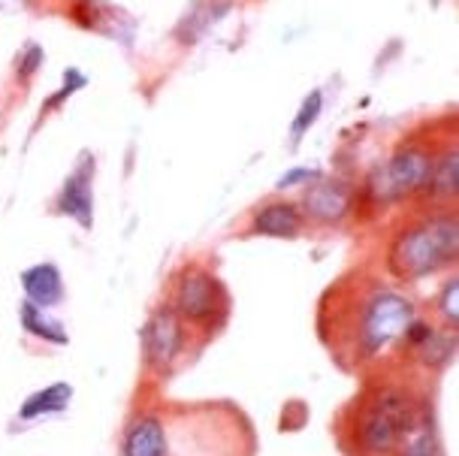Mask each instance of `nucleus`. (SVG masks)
<instances>
[{
  "label": "nucleus",
  "instance_id": "obj_1",
  "mask_svg": "<svg viewBox=\"0 0 459 456\" xmlns=\"http://www.w3.org/2000/svg\"><path fill=\"white\" fill-rule=\"evenodd\" d=\"M324 308H330V336L326 345L351 354L354 363L375 360L381 351H387L408 323L414 321V305L402 293L390 288H363L354 297H344L342 303L326 299Z\"/></svg>",
  "mask_w": 459,
  "mask_h": 456
},
{
  "label": "nucleus",
  "instance_id": "obj_2",
  "mask_svg": "<svg viewBox=\"0 0 459 456\" xmlns=\"http://www.w3.org/2000/svg\"><path fill=\"white\" fill-rule=\"evenodd\" d=\"M456 251H459L456 211L441 209L399 227L387 251V266L393 279L420 281L426 275L454 266Z\"/></svg>",
  "mask_w": 459,
  "mask_h": 456
},
{
  "label": "nucleus",
  "instance_id": "obj_3",
  "mask_svg": "<svg viewBox=\"0 0 459 456\" xmlns=\"http://www.w3.org/2000/svg\"><path fill=\"white\" fill-rule=\"evenodd\" d=\"M420 405L402 387H378L359 405L354 417V444L366 456H393L414 420L420 417Z\"/></svg>",
  "mask_w": 459,
  "mask_h": 456
},
{
  "label": "nucleus",
  "instance_id": "obj_4",
  "mask_svg": "<svg viewBox=\"0 0 459 456\" xmlns=\"http://www.w3.org/2000/svg\"><path fill=\"white\" fill-rule=\"evenodd\" d=\"M172 312L185 323V330H212L227 321L230 293L215 272L200 263H191L178 272L172 284Z\"/></svg>",
  "mask_w": 459,
  "mask_h": 456
},
{
  "label": "nucleus",
  "instance_id": "obj_5",
  "mask_svg": "<svg viewBox=\"0 0 459 456\" xmlns=\"http://www.w3.org/2000/svg\"><path fill=\"white\" fill-rule=\"evenodd\" d=\"M432 160H436V151L426 142H402L396 151L390 154L387 167L381 173H375L372 178V191L378 202H396L405 197H414V194L426 191L429 185V173H432Z\"/></svg>",
  "mask_w": 459,
  "mask_h": 456
},
{
  "label": "nucleus",
  "instance_id": "obj_6",
  "mask_svg": "<svg viewBox=\"0 0 459 456\" xmlns=\"http://www.w3.org/2000/svg\"><path fill=\"white\" fill-rule=\"evenodd\" d=\"M94 178H97V158L91 151H82L79 160L64 176L52 200V215L70 218L82 230H94Z\"/></svg>",
  "mask_w": 459,
  "mask_h": 456
},
{
  "label": "nucleus",
  "instance_id": "obj_7",
  "mask_svg": "<svg viewBox=\"0 0 459 456\" xmlns=\"http://www.w3.org/2000/svg\"><path fill=\"white\" fill-rule=\"evenodd\" d=\"M185 339H187V330H185V323L178 321V314L172 312V305L169 303L160 305L143 330V357H145V363H149V369L158 374H167L172 366H176L178 357H182Z\"/></svg>",
  "mask_w": 459,
  "mask_h": 456
},
{
  "label": "nucleus",
  "instance_id": "obj_8",
  "mask_svg": "<svg viewBox=\"0 0 459 456\" xmlns=\"http://www.w3.org/2000/svg\"><path fill=\"white\" fill-rule=\"evenodd\" d=\"M351 209H354V194L342 178L321 176L302 191L299 211L302 218H311L315 224H339L351 215Z\"/></svg>",
  "mask_w": 459,
  "mask_h": 456
},
{
  "label": "nucleus",
  "instance_id": "obj_9",
  "mask_svg": "<svg viewBox=\"0 0 459 456\" xmlns=\"http://www.w3.org/2000/svg\"><path fill=\"white\" fill-rule=\"evenodd\" d=\"M251 230L257 236H273V239H293L302 230L299 202L290 200H269L251 218Z\"/></svg>",
  "mask_w": 459,
  "mask_h": 456
},
{
  "label": "nucleus",
  "instance_id": "obj_10",
  "mask_svg": "<svg viewBox=\"0 0 459 456\" xmlns=\"http://www.w3.org/2000/svg\"><path fill=\"white\" fill-rule=\"evenodd\" d=\"M121 456H169L167 426L158 414H143L127 426Z\"/></svg>",
  "mask_w": 459,
  "mask_h": 456
},
{
  "label": "nucleus",
  "instance_id": "obj_11",
  "mask_svg": "<svg viewBox=\"0 0 459 456\" xmlns=\"http://www.w3.org/2000/svg\"><path fill=\"white\" fill-rule=\"evenodd\" d=\"M24 303L37 308H55L64 303V279L55 263H34L22 272Z\"/></svg>",
  "mask_w": 459,
  "mask_h": 456
},
{
  "label": "nucleus",
  "instance_id": "obj_12",
  "mask_svg": "<svg viewBox=\"0 0 459 456\" xmlns=\"http://www.w3.org/2000/svg\"><path fill=\"white\" fill-rule=\"evenodd\" d=\"M67 19L76 22L82 30L115 37L118 34V22L125 19V15H121V10H115V6L106 4V0H70Z\"/></svg>",
  "mask_w": 459,
  "mask_h": 456
},
{
  "label": "nucleus",
  "instance_id": "obj_13",
  "mask_svg": "<svg viewBox=\"0 0 459 456\" xmlns=\"http://www.w3.org/2000/svg\"><path fill=\"white\" fill-rule=\"evenodd\" d=\"M456 178H459V154L456 145H447L436 154L432 160V173H429V185H426V194L438 200H454L456 197Z\"/></svg>",
  "mask_w": 459,
  "mask_h": 456
},
{
  "label": "nucleus",
  "instance_id": "obj_14",
  "mask_svg": "<svg viewBox=\"0 0 459 456\" xmlns=\"http://www.w3.org/2000/svg\"><path fill=\"white\" fill-rule=\"evenodd\" d=\"M70 399H73L70 384H52V387L39 390V393H30L24 399L22 409H19V417L39 420V417H48V414H61L70 405Z\"/></svg>",
  "mask_w": 459,
  "mask_h": 456
},
{
  "label": "nucleus",
  "instance_id": "obj_15",
  "mask_svg": "<svg viewBox=\"0 0 459 456\" xmlns=\"http://www.w3.org/2000/svg\"><path fill=\"white\" fill-rule=\"evenodd\" d=\"M19 321L28 336H37L39 341H48V345H67V330H64L61 321H55V317L48 314V308L22 303Z\"/></svg>",
  "mask_w": 459,
  "mask_h": 456
},
{
  "label": "nucleus",
  "instance_id": "obj_16",
  "mask_svg": "<svg viewBox=\"0 0 459 456\" xmlns=\"http://www.w3.org/2000/svg\"><path fill=\"white\" fill-rule=\"evenodd\" d=\"M393 456H445L436 426H432V420H426V411H420V417L414 420V426L405 433Z\"/></svg>",
  "mask_w": 459,
  "mask_h": 456
},
{
  "label": "nucleus",
  "instance_id": "obj_17",
  "mask_svg": "<svg viewBox=\"0 0 459 456\" xmlns=\"http://www.w3.org/2000/svg\"><path fill=\"white\" fill-rule=\"evenodd\" d=\"M321 112H324V91L321 88H311V91L302 97L297 116H293V121H290V142L293 145H297L302 136L315 127V121L321 118Z\"/></svg>",
  "mask_w": 459,
  "mask_h": 456
},
{
  "label": "nucleus",
  "instance_id": "obj_18",
  "mask_svg": "<svg viewBox=\"0 0 459 456\" xmlns=\"http://www.w3.org/2000/svg\"><path fill=\"white\" fill-rule=\"evenodd\" d=\"M43 64H46V48L39 43H24L22 52L15 55V61H13V73H15V79H19V85L28 88L34 82V76L43 70Z\"/></svg>",
  "mask_w": 459,
  "mask_h": 456
},
{
  "label": "nucleus",
  "instance_id": "obj_19",
  "mask_svg": "<svg viewBox=\"0 0 459 456\" xmlns=\"http://www.w3.org/2000/svg\"><path fill=\"white\" fill-rule=\"evenodd\" d=\"M85 85H88V76H85V73L76 70V67H67V70H64V82H61V88H57V91L46 100L43 112H46V116H48V112H57L64 103L70 100L73 94H79Z\"/></svg>",
  "mask_w": 459,
  "mask_h": 456
},
{
  "label": "nucleus",
  "instance_id": "obj_20",
  "mask_svg": "<svg viewBox=\"0 0 459 456\" xmlns=\"http://www.w3.org/2000/svg\"><path fill=\"white\" fill-rule=\"evenodd\" d=\"M456 293H459V281L456 279L445 281V288H441V293H438V312H441V317H445L447 330H456V323H459Z\"/></svg>",
  "mask_w": 459,
  "mask_h": 456
},
{
  "label": "nucleus",
  "instance_id": "obj_21",
  "mask_svg": "<svg viewBox=\"0 0 459 456\" xmlns=\"http://www.w3.org/2000/svg\"><path fill=\"white\" fill-rule=\"evenodd\" d=\"M324 173L317 167H290L287 173H281V178L275 182L278 191H287V187H299V185H311L317 182Z\"/></svg>",
  "mask_w": 459,
  "mask_h": 456
}]
</instances>
